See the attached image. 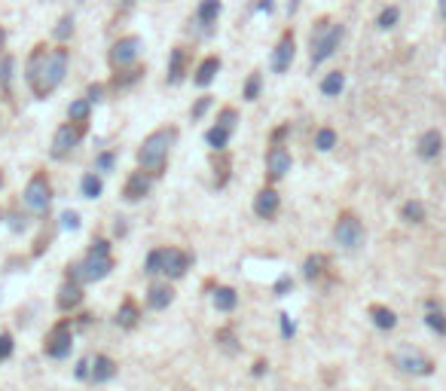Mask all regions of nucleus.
<instances>
[{
    "label": "nucleus",
    "instance_id": "a18cd8bd",
    "mask_svg": "<svg viewBox=\"0 0 446 391\" xmlns=\"http://www.w3.org/2000/svg\"><path fill=\"white\" fill-rule=\"evenodd\" d=\"M12 348H16V343H12V333H0V364L12 358Z\"/></svg>",
    "mask_w": 446,
    "mask_h": 391
},
{
    "label": "nucleus",
    "instance_id": "2eb2a0df",
    "mask_svg": "<svg viewBox=\"0 0 446 391\" xmlns=\"http://www.w3.org/2000/svg\"><path fill=\"white\" fill-rule=\"evenodd\" d=\"M83 284L74 281V279H65L59 288V294H55V305H59V312H65V315H70L74 309H80L83 305Z\"/></svg>",
    "mask_w": 446,
    "mask_h": 391
},
{
    "label": "nucleus",
    "instance_id": "f3484780",
    "mask_svg": "<svg viewBox=\"0 0 446 391\" xmlns=\"http://www.w3.org/2000/svg\"><path fill=\"white\" fill-rule=\"evenodd\" d=\"M187 70H190V52L187 46H174L168 52V74H165V83L168 86H181L187 80Z\"/></svg>",
    "mask_w": 446,
    "mask_h": 391
},
{
    "label": "nucleus",
    "instance_id": "79ce46f5",
    "mask_svg": "<svg viewBox=\"0 0 446 391\" xmlns=\"http://www.w3.org/2000/svg\"><path fill=\"white\" fill-rule=\"evenodd\" d=\"M113 166H116V153H113V150H104V153L95 156V166H92V168H95L98 174H108V172H113Z\"/></svg>",
    "mask_w": 446,
    "mask_h": 391
},
{
    "label": "nucleus",
    "instance_id": "bb28decb",
    "mask_svg": "<svg viewBox=\"0 0 446 391\" xmlns=\"http://www.w3.org/2000/svg\"><path fill=\"white\" fill-rule=\"evenodd\" d=\"M144 77V68L141 65H134L129 70H113V77H110V83H108V89L110 92H123V89H132L134 83Z\"/></svg>",
    "mask_w": 446,
    "mask_h": 391
},
{
    "label": "nucleus",
    "instance_id": "412c9836",
    "mask_svg": "<svg viewBox=\"0 0 446 391\" xmlns=\"http://www.w3.org/2000/svg\"><path fill=\"white\" fill-rule=\"evenodd\" d=\"M416 153H419V159H425V162H434L437 156L443 153V134L437 132V129L422 132L419 144H416Z\"/></svg>",
    "mask_w": 446,
    "mask_h": 391
},
{
    "label": "nucleus",
    "instance_id": "c85d7f7f",
    "mask_svg": "<svg viewBox=\"0 0 446 391\" xmlns=\"http://www.w3.org/2000/svg\"><path fill=\"white\" fill-rule=\"evenodd\" d=\"M370 321L376 324L379 330H394V327H398V315H394V309H388V305L373 303L370 305Z\"/></svg>",
    "mask_w": 446,
    "mask_h": 391
},
{
    "label": "nucleus",
    "instance_id": "c9c22d12",
    "mask_svg": "<svg viewBox=\"0 0 446 391\" xmlns=\"http://www.w3.org/2000/svg\"><path fill=\"white\" fill-rule=\"evenodd\" d=\"M336 141H339L336 129H330V126H321V129L315 132V150L330 153V150H334V147H336Z\"/></svg>",
    "mask_w": 446,
    "mask_h": 391
},
{
    "label": "nucleus",
    "instance_id": "7ed1b4c3",
    "mask_svg": "<svg viewBox=\"0 0 446 391\" xmlns=\"http://www.w3.org/2000/svg\"><path fill=\"white\" fill-rule=\"evenodd\" d=\"M343 37H345V25L330 22V16L318 19L312 28V37H309V65L318 68V65H324L330 55H336Z\"/></svg>",
    "mask_w": 446,
    "mask_h": 391
},
{
    "label": "nucleus",
    "instance_id": "423d86ee",
    "mask_svg": "<svg viewBox=\"0 0 446 391\" xmlns=\"http://www.w3.org/2000/svg\"><path fill=\"white\" fill-rule=\"evenodd\" d=\"M86 132H89V123H68L65 126H59L52 134V144H49V156H52L55 162H65L74 156V150L83 144V138H86Z\"/></svg>",
    "mask_w": 446,
    "mask_h": 391
},
{
    "label": "nucleus",
    "instance_id": "c03bdc74",
    "mask_svg": "<svg viewBox=\"0 0 446 391\" xmlns=\"http://www.w3.org/2000/svg\"><path fill=\"white\" fill-rule=\"evenodd\" d=\"M217 123L236 129V126H239V110L236 108H221V113H217Z\"/></svg>",
    "mask_w": 446,
    "mask_h": 391
},
{
    "label": "nucleus",
    "instance_id": "3c124183",
    "mask_svg": "<svg viewBox=\"0 0 446 391\" xmlns=\"http://www.w3.org/2000/svg\"><path fill=\"white\" fill-rule=\"evenodd\" d=\"M104 92H108V86H104V83H92V86L86 89V98H89L92 104H98L104 98Z\"/></svg>",
    "mask_w": 446,
    "mask_h": 391
},
{
    "label": "nucleus",
    "instance_id": "680f3d73",
    "mask_svg": "<svg viewBox=\"0 0 446 391\" xmlns=\"http://www.w3.org/2000/svg\"><path fill=\"white\" fill-rule=\"evenodd\" d=\"M123 3H129V6H132V3H134V0H123Z\"/></svg>",
    "mask_w": 446,
    "mask_h": 391
},
{
    "label": "nucleus",
    "instance_id": "f8f14e48",
    "mask_svg": "<svg viewBox=\"0 0 446 391\" xmlns=\"http://www.w3.org/2000/svg\"><path fill=\"white\" fill-rule=\"evenodd\" d=\"M394 367L407 376H431L434 373V361L425 358L416 348H398V352H394Z\"/></svg>",
    "mask_w": 446,
    "mask_h": 391
},
{
    "label": "nucleus",
    "instance_id": "dca6fc26",
    "mask_svg": "<svg viewBox=\"0 0 446 391\" xmlns=\"http://www.w3.org/2000/svg\"><path fill=\"white\" fill-rule=\"evenodd\" d=\"M190 266H193V257H190L187 251H181V248H165V266H162V275H165L168 281L183 279Z\"/></svg>",
    "mask_w": 446,
    "mask_h": 391
},
{
    "label": "nucleus",
    "instance_id": "4d7b16f0",
    "mask_svg": "<svg viewBox=\"0 0 446 391\" xmlns=\"http://www.w3.org/2000/svg\"><path fill=\"white\" fill-rule=\"evenodd\" d=\"M257 10H260V12H272V10H275V0H260Z\"/></svg>",
    "mask_w": 446,
    "mask_h": 391
},
{
    "label": "nucleus",
    "instance_id": "37998d69",
    "mask_svg": "<svg viewBox=\"0 0 446 391\" xmlns=\"http://www.w3.org/2000/svg\"><path fill=\"white\" fill-rule=\"evenodd\" d=\"M211 104H214V98H211V95L196 98V104H193V108H190V119H193V123H199V119L205 117V113L211 110Z\"/></svg>",
    "mask_w": 446,
    "mask_h": 391
},
{
    "label": "nucleus",
    "instance_id": "052dcab7",
    "mask_svg": "<svg viewBox=\"0 0 446 391\" xmlns=\"http://www.w3.org/2000/svg\"><path fill=\"white\" fill-rule=\"evenodd\" d=\"M3 43H6V31H3V25H0V52H3Z\"/></svg>",
    "mask_w": 446,
    "mask_h": 391
},
{
    "label": "nucleus",
    "instance_id": "9b49d317",
    "mask_svg": "<svg viewBox=\"0 0 446 391\" xmlns=\"http://www.w3.org/2000/svg\"><path fill=\"white\" fill-rule=\"evenodd\" d=\"M221 12H223L221 0H199V6H196V12H193V22H190L193 25V31H196V37H211L214 28H217Z\"/></svg>",
    "mask_w": 446,
    "mask_h": 391
},
{
    "label": "nucleus",
    "instance_id": "ea45409f",
    "mask_svg": "<svg viewBox=\"0 0 446 391\" xmlns=\"http://www.w3.org/2000/svg\"><path fill=\"white\" fill-rule=\"evenodd\" d=\"M425 327L428 330H434L437 337H446V312L443 309H431V312H425Z\"/></svg>",
    "mask_w": 446,
    "mask_h": 391
},
{
    "label": "nucleus",
    "instance_id": "a211bd4d",
    "mask_svg": "<svg viewBox=\"0 0 446 391\" xmlns=\"http://www.w3.org/2000/svg\"><path fill=\"white\" fill-rule=\"evenodd\" d=\"M281 211V196L275 187H263L257 190V196H254V214L260 220H272L275 214Z\"/></svg>",
    "mask_w": 446,
    "mask_h": 391
},
{
    "label": "nucleus",
    "instance_id": "5fc2aeb1",
    "mask_svg": "<svg viewBox=\"0 0 446 391\" xmlns=\"http://www.w3.org/2000/svg\"><path fill=\"white\" fill-rule=\"evenodd\" d=\"M266 370H269V364H266L263 358H260V361H254V367H251V376H257V379H260V376H263Z\"/></svg>",
    "mask_w": 446,
    "mask_h": 391
},
{
    "label": "nucleus",
    "instance_id": "6ab92c4d",
    "mask_svg": "<svg viewBox=\"0 0 446 391\" xmlns=\"http://www.w3.org/2000/svg\"><path fill=\"white\" fill-rule=\"evenodd\" d=\"M116 373H119V364L110 354H95V358H92V370H89L92 385H104V382H110Z\"/></svg>",
    "mask_w": 446,
    "mask_h": 391
},
{
    "label": "nucleus",
    "instance_id": "0eeeda50",
    "mask_svg": "<svg viewBox=\"0 0 446 391\" xmlns=\"http://www.w3.org/2000/svg\"><path fill=\"white\" fill-rule=\"evenodd\" d=\"M334 241L343 248V251H358V248H364L367 230H364V223H361V217L355 214V211H343V214L336 217Z\"/></svg>",
    "mask_w": 446,
    "mask_h": 391
},
{
    "label": "nucleus",
    "instance_id": "b1692460",
    "mask_svg": "<svg viewBox=\"0 0 446 391\" xmlns=\"http://www.w3.org/2000/svg\"><path fill=\"white\" fill-rule=\"evenodd\" d=\"M232 132H236V129L214 123L208 132H205V144H208L214 153H226V147H230V141H232Z\"/></svg>",
    "mask_w": 446,
    "mask_h": 391
},
{
    "label": "nucleus",
    "instance_id": "1a4fd4ad",
    "mask_svg": "<svg viewBox=\"0 0 446 391\" xmlns=\"http://www.w3.org/2000/svg\"><path fill=\"white\" fill-rule=\"evenodd\" d=\"M141 49H144V40H141L138 34H125V37H119L116 43L110 46L108 65H110L113 70H129V68L138 65Z\"/></svg>",
    "mask_w": 446,
    "mask_h": 391
},
{
    "label": "nucleus",
    "instance_id": "f03ea898",
    "mask_svg": "<svg viewBox=\"0 0 446 391\" xmlns=\"http://www.w3.org/2000/svg\"><path fill=\"white\" fill-rule=\"evenodd\" d=\"M68 65H70V52H68V46H65V43H59V46L49 49V55H46L43 68H40L37 80H34L31 86H28V89L34 92V98L46 101V98L52 95V92L59 89L61 83H65V77H68Z\"/></svg>",
    "mask_w": 446,
    "mask_h": 391
},
{
    "label": "nucleus",
    "instance_id": "393cba45",
    "mask_svg": "<svg viewBox=\"0 0 446 391\" xmlns=\"http://www.w3.org/2000/svg\"><path fill=\"white\" fill-rule=\"evenodd\" d=\"M12 77H16V55H0V95L12 101Z\"/></svg>",
    "mask_w": 446,
    "mask_h": 391
},
{
    "label": "nucleus",
    "instance_id": "cd10ccee",
    "mask_svg": "<svg viewBox=\"0 0 446 391\" xmlns=\"http://www.w3.org/2000/svg\"><path fill=\"white\" fill-rule=\"evenodd\" d=\"M211 303H214L217 312H236V305H239L236 288H230V284H221V288H214V294H211Z\"/></svg>",
    "mask_w": 446,
    "mask_h": 391
},
{
    "label": "nucleus",
    "instance_id": "603ef678",
    "mask_svg": "<svg viewBox=\"0 0 446 391\" xmlns=\"http://www.w3.org/2000/svg\"><path fill=\"white\" fill-rule=\"evenodd\" d=\"M89 370H92V358H80L74 367V376L77 379H89Z\"/></svg>",
    "mask_w": 446,
    "mask_h": 391
},
{
    "label": "nucleus",
    "instance_id": "09e8293b",
    "mask_svg": "<svg viewBox=\"0 0 446 391\" xmlns=\"http://www.w3.org/2000/svg\"><path fill=\"white\" fill-rule=\"evenodd\" d=\"M10 230H12V232H25V230H28V211H25V214L12 211V214H10Z\"/></svg>",
    "mask_w": 446,
    "mask_h": 391
},
{
    "label": "nucleus",
    "instance_id": "a19ab883",
    "mask_svg": "<svg viewBox=\"0 0 446 391\" xmlns=\"http://www.w3.org/2000/svg\"><path fill=\"white\" fill-rule=\"evenodd\" d=\"M52 37L59 40V43H68V40L74 37V16H61L59 25H55V31H52Z\"/></svg>",
    "mask_w": 446,
    "mask_h": 391
},
{
    "label": "nucleus",
    "instance_id": "a878e982",
    "mask_svg": "<svg viewBox=\"0 0 446 391\" xmlns=\"http://www.w3.org/2000/svg\"><path fill=\"white\" fill-rule=\"evenodd\" d=\"M116 327H123V330H134L138 327V321H141V309H138V303L132 300V297H125L123 300V305L116 309Z\"/></svg>",
    "mask_w": 446,
    "mask_h": 391
},
{
    "label": "nucleus",
    "instance_id": "473e14b6",
    "mask_svg": "<svg viewBox=\"0 0 446 391\" xmlns=\"http://www.w3.org/2000/svg\"><path fill=\"white\" fill-rule=\"evenodd\" d=\"M324 272H327V257H324V254H309L306 263H303V279L318 281Z\"/></svg>",
    "mask_w": 446,
    "mask_h": 391
},
{
    "label": "nucleus",
    "instance_id": "72a5a7b5",
    "mask_svg": "<svg viewBox=\"0 0 446 391\" xmlns=\"http://www.w3.org/2000/svg\"><path fill=\"white\" fill-rule=\"evenodd\" d=\"M260 92H263V74H260V70H251L247 80H245V86H242V98L245 101H257Z\"/></svg>",
    "mask_w": 446,
    "mask_h": 391
},
{
    "label": "nucleus",
    "instance_id": "4468645a",
    "mask_svg": "<svg viewBox=\"0 0 446 391\" xmlns=\"http://www.w3.org/2000/svg\"><path fill=\"white\" fill-rule=\"evenodd\" d=\"M153 181H156V177L147 174L144 168L132 172L129 177H125V183H123V199L125 202H141V199H147L150 196V190H153Z\"/></svg>",
    "mask_w": 446,
    "mask_h": 391
},
{
    "label": "nucleus",
    "instance_id": "49530a36",
    "mask_svg": "<svg viewBox=\"0 0 446 391\" xmlns=\"http://www.w3.org/2000/svg\"><path fill=\"white\" fill-rule=\"evenodd\" d=\"M61 230H70V232L80 230V214L77 211H61Z\"/></svg>",
    "mask_w": 446,
    "mask_h": 391
},
{
    "label": "nucleus",
    "instance_id": "864d4df0",
    "mask_svg": "<svg viewBox=\"0 0 446 391\" xmlns=\"http://www.w3.org/2000/svg\"><path fill=\"white\" fill-rule=\"evenodd\" d=\"M89 251H92V254H110V241H108V239H95V241L89 245Z\"/></svg>",
    "mask_w": 446,
    "mask_h": 391
},
{
    "label": "nucleus",
    "instance_id": "9d476101",
    "mask_svg": "<svg viewBox=\"0 0 446 391\" xmlns=\"http://www.w3.org/2000/svg\"><path fill=\"white\" fill-rule=\"evenodd\" d=\"M294 59H296V34H294V28H285L278 43H275V49H272L269 68H272V74H287L290 65H294Z\"/></svg>",
    "mask_w": 446,
    "mask_h": 391
},
{
    "label": "nucleus",
    "instance_id": "6e6552de",
    "mask_svg": "<svg viewBox=\"0 0 446 391\" xmlns=\"http://www.w3.org/2000/svg\"><path fill=\"white\" fill-rule=\"evenodd\" d=\"M74 318H61V321H55L49 327L46 339H43V354L52 361H65L70 354V348H74Z\"/></svg>",
    "mask_w": 446,
    "mask_h": 391
},
{
    "label": "nucleus",
    "instance_id": "4c0bfd02",
    "mask_svg": "<svg viewBox=\"0 0 446 391\" xmlns=\"http://www.w3.org/2000/svg\"><path fill=\"white\" fill-rule=\"evenodd\" d=\"M401 25V6H385V10L376 16V28L379 31H392V28H398Z\"/></svg>",
    "mask_w": 446,
    "mask_h": 391
},
{
    "label": "nucleus",
    "instance_id": "5701e85b",
    "mask_svg": "<svg viewBox=\"0 0 446 391\" xmlns=\"http://www.w3.org/2000/svg\"><path fill=\"white\" fill-rule=\"evenodd\" d=\"M49 49H52V46H46V43H34L31 55H28V61H25V83H28V86H31V83L37 80V74H40V68H43V61H46Z\"/></svg>",
    "mask_w": 446,
    "mask_h": 391
},
{
    "label": "nucleus",
    "instance_id": "13d9d810",
    "mask_svg": "<svg viewBox=\"0 0 446 391\" xmlns=\"http://www.w3.org/2000/svg\"><path fill=\"white\" fill-rule=\"evenodd\" d=\"M303 0H287V16H296V10H300Z\"/></svg>",
    "mask_w": 446,
    "mask_h": 391
},
{
    "label": "nucleus",
    "instance_id": "aec40b11",
    "mask_svg": "<svg viewBox=\"0 0 446 391\" xmlns=\"http://www.w3.org/2000/svg\"><path fill=\"white\" fill-rule=\"evenodd\" d=\"M174 303V288L168 281H156L147 288V309L153 312H165Z\"/></svg>",
    "mask_w": 446,
    "mask_h": 391
},
{
    "label": "nucleus",
    "instance_id": "7c9ffc66",
    "mask_svg": "<svg viewBox=\"0 0 446 391\" xmlns=\"http://www.w3.org/2000/svg\"><path fill=\"white\" fill-rule=\"evenodd\" d=\"M345 89V74L343 70H330V74L321 77V95L324 98H339Z\"/></svg>",
    "mask_w": 446,
    "mask_h": 391
},
{
    "label": "nucleus",
    "instance_id": "2f4dec72",
    "mask_svg": "<svg viewBox=\"0 0 446 391\" xmlns=\"http://www.w3.org/2000/svg\"><path fill=\"white\" fill-rule=\"evenodd\" d=\"M425 217H428V211H425V202H419V199H407L401 205V220H407V223L419 226L425 223Z\"/></svg>",
    "mask_w": 446,
    "mask_h": 391
},
{
    "label": "nucleus",
    "instance_id": "39448f33",
    "mask_svg": "<svg viewBox=\"0 0 446 391\" xmlns=\"http://www.w3.org/2000/svg\"><path fill=\"white\" fill-rule=\"evenodd\" d=\"M22 205H25L28 214H34V217H46L49 214V208H52V183H49L46 172H37L31 181L25 183Z\"/></svg>",
    "mask_w": 446,
    "mask_h": 391
},
{
    "label": "nucleus",
    "instance_id": "e433bc0d",
    "mask_svg": "<svg viewBox=\"0 0 446 391\" xmlns=\"http://www.w3.org/2000/svg\"><path fill=\"white\" fill-rule=\"evenodd\" d=\"M162 266H165V248H153L144 260V272L150 279H156V275H162Z\"/></svg>",
    "mask_w": 446,
    "mask_h": 391
},
{
    "label": "nucleus",
    "instance_id": "c756f323",
    "mask_svg": "<svg viewBox=\"0 0 446 391\" xmlns=\"http://www.w3.org/2000/svg\"><path fill=\"white\" fill-rule=\"evenodd\" d=\"M80 193H83V199H101V193H104V181H101V174L92 168V172H86L80 177Z\"/></svg>",
    "mask_w": 446,
    "mask_h": 391
},
{
    "label": "nucleus",
    "instance_id": "e2e57ef3",
    "mask_svg": "<svg viewBox=\"0 0 446 391\" xmlns=\"http://www.w3.org/2000/svg\"><path fill=\"white\" fill-rule=\"evenodd\" d=\"M0 220H3V211H0Z\"/></svg>",
    "mask_w": 446,
    "mask_h": 391
},
{
    "label": "nucleus",
    "instance_id": "4be33fe9",
    "mask_svg": "<svg viewBox=\"0 0 446 391\" xmlns=\"http://www.w3.org/2000/svg\"><path fill=\"white\" fill-rule=\"evenodd\" d=\"M217 74H221V55H208V59H202L199 68L193 70V86L208 89L211 83L217 80Z\"/></svg>",
    "mask_w": 446,
    "mask_h": 391
},
{
    "label": "nucleus",
    "instance_id": "20e7f679",
    "mask_svg": "<svg viewBox=\"0 0 446 391\" xmlns=\"http://www.w3.org/2000/svg\"><path fill=\"white\" fill-rule=\"evenodd\" d=\"M113 266H116L113 254H92V251H86V254H83V260L68 263V275H65V279H74L80 284H95V281L108 279V275L113 272Z\"/></svg>",
    "mask_w": 446,
    "mask_h": 391
},
{
    "label": "nucleus",
    "instance_id": "6e6d98bb",
    "mask_svg": "<svg viewBox=\"0 0 446 391\" xmlns=\"http://www.w3.org/2000/svg\"><path fill=\"white\" fill-rule=\"evenodd\" d=\"M287 132H290V126H281V129H275L272 132V144H281V138H285Z\"/></svg>",
    "mask_w": 446,
    "mask_h": 391
},
{
    "label": "nucleus",
    "instance_id": "8fccbe9b",
    "mask_svg": "<svg viewBox=\"0 0 446 391\" xmlns=\"http://www.w3.org/2000/svg\"><path fill=\"white\" fill-rule=\"evenodd\" d=\"M290 290H294V279H290V275H281V279L275 281V297H287Z\"/></svg>",
    "mask_w": 446,
    "mask_h": 391
},
{
    "label": "nucleus",
    "instance_id": "bf43d9fd",
    "mask_svg": "<svg viewBox=\"0 0 446 391\" xmlns=\"http://www.w3.org/2000/svg\"><path fill=\"white\" fill-rule=\"evenodd\" d=\"M437 16L446 22V0H437Z\"/></svg>",
    "mask_w": 446,
    "mask_h": 391
},
{
    "label": "nucleus",
    "instance_id": "f704fd0d",
    "mask_svg": "<svg viewBox=\"0 0 446 391\" xmlns=\"http://www.w3.org/2000/svg\"><path fill=\"white\" fill-rule=\"evenodd\" d=\"M89 117H92V101L89 98H77V101H70V108H68L70 123H89Z\"/></svg>",
    "mask_w": 446,
    "mask_h": 391
},
{
    "label": "nucleus",
    "instance_id": "0e129e2a",
    "mask_svg": "<svg viewBox=\"0 0 446 391\" xmlns=\"http://www.w3.org/2000/svg\"><path fill=\"white\" fill-rule=\"evenodd\" d=\"M0 183H3V174H0Z\"/></svg>",
    "mask_w": 446,
    "mask_h": 391
},
{
    "label": "nucleus",
    "instance_id": "58836bf2",
    "mask_svg": "<svg viewBox=\"0 0 446 391\" xmlns=\"http://www.w3.org/2000/svg\"><path fill=\"white\" fill-rule=\"evenodd\" d=\"M214 343L221 345L226 354H239V339H236V330H232V327H221V330L214 333Z\"/></svg>",
    "mask_w": 446,
    "mask_h": 391
},
{
    "label": "nucleus",
    "instance_id": "ddd939ff",
    "mask_svg": "<svg viewBox=\"0 0 446 391\" xmlns=\"http://www.w3.org/2000/svg\"><path fill=\"white\" fill-rule=\"evenodd\" d=\"M290 168H294V159H290L287 147L285 144H272V147H269V153H266V181L269 183L281 181V177L290 174Z\"/></svg>",
    "mask_w": 446,
    "mask_h": 391
},
{
    "label": "nucleus",
    "instance_id": "f257e3e1",
    "mask_svg": "<svg viewBox=\"0 0 446 391\" xmlns=\"http://www.w3.org/2000/svg\"><path fill=\"white\" fill-rule=\"evenodd\" d=\"M174 141H178V129H174V126H165V129L150 132L138 147V168H144V172L153 174V177H162Z\"/></svg>",
    "mask_w": 446,
    "mask_h": 391
},
{
    "label": "nucleus",
    "instance_id": "de8ad7c7",
    "mask_svg": "<svg viewBox=\"0 0 446 391\" xmlns=\"http://www.w3.org/2000/svg\"><path fill=\"white\" fill-rule=\"evenodd\" d=\"M278 324H281V337H285V339H294L296 327H294V321H290L287 312H278Z\"/></svg>",
    "mask_w": 446,
    "mask_h": 391
}]
</instances>
